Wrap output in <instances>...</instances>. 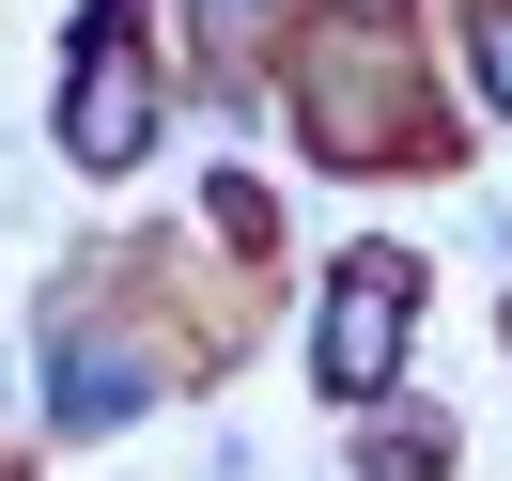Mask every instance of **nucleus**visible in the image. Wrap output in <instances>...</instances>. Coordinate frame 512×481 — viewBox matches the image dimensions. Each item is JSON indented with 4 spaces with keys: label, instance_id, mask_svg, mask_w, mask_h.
<instances>
[{
    "label": "nucleus",
    "instance_id": "1",
    "mask_svg": "<svg viewBox=\"0 0 512 481\" xmlns=\"http://www.w3.org/2000/svg\"><path fill=\"white\" fill-rule=\"evenodd\" d=\"M63 140H78L94 171H125V156H140V0H109V16H94L78 94H63Z\"/></svg>",
    "mask_w": 512,
    "mask_h": 481
},
{
    "label": "nucleus",
    "instance_id": "2",
    "mask_svg": "<svg viewBox=\"0 0 512 481\" xmlns=\"http://www.w3.org/2000/svg\"><path fill=\"white\" fill-rule=\"evenodd\" d=\"M404 264H388V249H357L342 264V295H326V388H342V404H373V388H388V342H404Z\"/></svg>",
    "mask_w": 512,
    "mask_h": 481
},
{
    "label": "nucleus",
    "instance_id": "3",
    "mask_svg": "<svg viewBox=\"0 0 512 481\" xmlns=\"http://www.w3.org/2000/svg\"><path fill=\"white\" fill-rule=\"evenodd\" d=\"M481 78H497V109H512V16H481Z\"/></svg>",
    "mask_w": 512,
    "mask_h": 481
}]
</instances>
